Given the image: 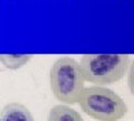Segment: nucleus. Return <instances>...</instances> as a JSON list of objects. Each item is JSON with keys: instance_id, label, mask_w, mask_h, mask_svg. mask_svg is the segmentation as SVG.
Segmentation results:
<instances>
[{"instance_id": "f257e3e1", "label": "nucleus", "mask_w": 134, "mask_h": 121, "mask_svg": "<svg viewBox=\"0 0 134 121\" xmlns=\"http://www.w3.org/2000/svg\"><path fill=\"white\" fill-rule=\"evenodd\" d=\"M127 54H86L79 62L85 82L104 86L119 82L130 69Z\"/></svg>"}, {"instance_id": "f03ea898", "label": "nucleus", "mask_w": 134, "mask_h": 121, "mask_svg": "<svg viewBox=\"0 0 134 121\" xmlns=\"http://www.w3.org/2000/svg\"><path fill=\"white\" fill-rule=\"evenodd\" d=\"M49 82L54 97L65 104L78 103L85 89V78L79 62L68 56L58 58L53 64Z\"/></svg>"}, {"instance_id": "7ed1b4c3", "label": "nucleus", "mask_w": 134, "mask_h": 121, "mask_svg": "<svg viewBox=\"0 0 134 121\" xmlns=\"http://www.w3.org/2000/svg\"><path fill=\"white\" fill-rule=\"evenodd\" d=\"M78 104L83 112L97 121H120L127 112L126 103L119 94L97 85L85 87Z\"/></svg>"}, {"instance_id": "20e7f679", "label": "nucleus", "mask_w": 134, "mask_h": 121, "mask_svg": "<svg viewBox=\"0 0 134 121\" xmlns=\"http://www.w3.org/2000/svg\"><path fill=\"white\" fill-rule=\"evenodd\" d=\"M0 121H35L30 110L19 102H10L0 111Z\"/></svg>"}, {"instance_id": "39448f33", "label": "nucleus", "mask_w": 134, "mask_h": 121, "mask_svg": "<svg viewBox=\"0 0 134 121\" xmlns=\"http://www.w3.org/2000/svg\"><path fill=\"white\" fill-rule=\"evenodd\" d=\"M47 121H84V119L76 110L65 104H58L50 109Z\"/></svg>"}, {"instance_id": "423d86ee", "label": "nucleus", "mask_w": 134, "mask_h": 121, "mask_svg": "<svg viewBox=\"0 0 134 121\" xmlns=\"http://www.w3.org/2000/svg\"><path fill=\"white\" fill-rule=\"evenodd\" d=\"M32 58L31 54H0V63L8 70H19Z\"/></svg>"}, {"instance_id": "0eeeda50", "label": "nucleus", "mask_w": 134, "mask_h": 121, "mask_svg": "<svg viewBox=\"0 0 134 121\" xmlns=\"http://www.w3.org/2000/svg\"><path fill=\"white\" fill-rule=\"evenodd\" d=\"M127 85L129 89L131 91V94L134 97V60L132 61L131 65L129 69V74H127Z\"/></svg>"}]
</instances>
